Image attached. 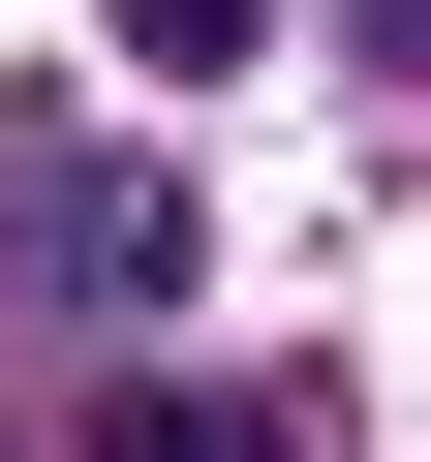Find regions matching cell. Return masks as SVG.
I'll return each mask as SVG.
<instances>
[{"mask_svg": "<svg viewBox=\"0 0 431 462\" xmlns=\"http://www.w3.org/2000/svg\"><path fill=\"white\" fill-rule=\"evenodd\" d=\"M339 32H370V62H400V93H431V0H339Z\"/></svg>", "mask_w": 431, "mask_h": 462, "instance_id": "277c9868", "label": "cell"}, {"mask_svg": "<svg viewBox=\"0 0 431 462\" xmlns=\"http://www.w3.org/2000/svg\"><path fill=\"white\" fill-rule=\"evenodd\" d=\"M32 247H62L93 309H154V278H185V216H154V185H32Z\"/></svg>", "mask_w": 431, "mask_h": 462, "instance_id": "6da1fadb", "label": "cell"}, {"mask_svg": "<svg viewBox=\"0 0 431 462\" xmlns=\"http://www.w3.org/2000/svg\"><path fill=\"white\" fill-rule=\"evenodd\" d=\"M247 32H278V0H124V62H185V93L247 62Z\"/></svg>", "mask_w": 431, "mask_h": 462, "instance_id": "3957f363", "label": "cell"}, {"mask_svg": "<svg viewBox=\"0 0 431 462\" xmlns=\"http://www.w3.org/2000/svg\"><path fill=\"white\" fill-rule=\"evenodd\" d=\"M93 462H278V401H216V370H154V401H124Z\"/></svg>", "mask_w": 431, "mask_h": 462, "instance_id": "7a4b0ae2", "label": "cell"}]
</instances>
